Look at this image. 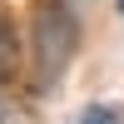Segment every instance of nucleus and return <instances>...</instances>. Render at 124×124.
I'll list each match as a JSON object with an SVG mask.
<instances>
[{
	"mask_svg": "<svg viewBox=\"0 0 124 124\" xmlns=\"http://www.w3.org/2000/svg\"><path fill=\"white\" fill-rule=\"evenodd\" d=\"M75 124H124V114H119L114 104H89V109H79Z\"/></svg>",
	"mask_w": 124,
	"mask_h": 124,
	"instance_id": "7ed1b4c3",
	"label": "nucleus"
},
{
	"mask_svg": "<svg viewBox=\"0 0 124 124\" xmlns=\"http://www.w3.org/2000/svg\"><path fill=\"white\" fill-rule=\"evenodd\" d=\"M0 124H25V114H20V109L10 104L5 94H0Z\"/></svg>",
	"mask_w": 124,
	"mask_h": 124,
	"instance_id": "20e7f679",
	"label": "nucleus"
},
{
	"mask_svg": "<svg viewBox=\"0 0 124 124\" xmlns=\"http://www.w3.org/2000/svg\"><path fill=\"white\" fill-rule=\"evenodd\" d=\"M75 45H79V20L65 0H45L35 15V75L40 85H55L65 75V65L75 60Z\"/></svg>",
	"mask_w": 124,
	"mask_h": 124,
	"instance_id": "f257e3e1",
	"label": "nucleus"
},
{
	"mask_svg": "<svg viewBox=\"0 0 124 124\" xmlns=\"http://www.w3.org/2000/svg\"><path fill=\"white\" fill-rule=\"evenodd\" d=\"M114 5H119V15H124V0H114Z\"/></svg>",
	"mask_w": 124,
	"mask_h": 124,
	"instance_id": "39448f33",
	"label": "nucleus"
},
{
	"mask_svg": "<svg viewBox=\"0 0 124 124\" xmlns=\"http://www.w3.org/2000/svg\"><path fill=\"white\" fill-rule=\"evenodd\" d=\"M15 55H20V45H15V30H10V20L0 15V79L15 70Z\"/></svg>",
	"mask_w": 124,
	"mask_h": 124,
	"instance_id": "f03ea898",
	"label": "nucleus"
}]
</instances>
